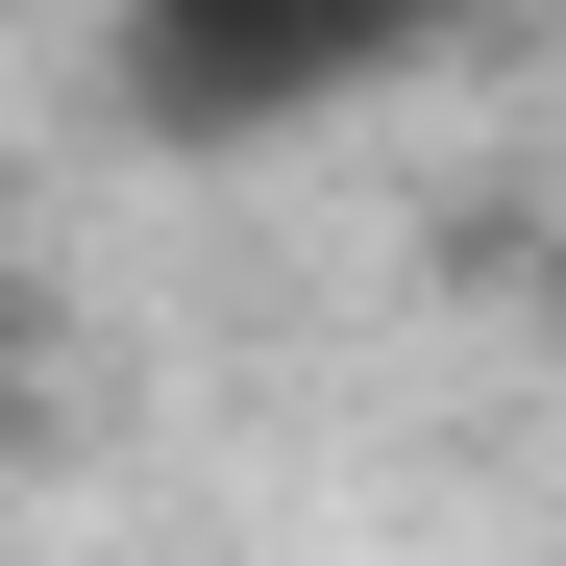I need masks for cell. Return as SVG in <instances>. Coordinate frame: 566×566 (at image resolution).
Instances as JSON below:
<instances>
[{"mask_svg":"<svg viewBox=\"0 0 566 566\" xmlns=\"http://www.w3.org/2000/svg\"><path fill=\"white\" fill-rule=\"evenodd\" d=\"M443 25H468V0H124V99L172 148H271L321 99H395Z\"/></svg>","mask_w":566,"mask_h":566,"instance_id":"6da1fadb","label":"cell"},{"mask_svg":"<svg viewBox=\"0 0 566 566\" xmlns=\"http://www.w3.org/2000/svg\"><path fill=\"white\" fill-rule=\"evenodd\" d=\"M0 419H25V296H0Z\"/></svg>","mask_w":566,"mask_h":566,"instance_id":"7a4b0ae2","label":"cell"}]
</instances>
